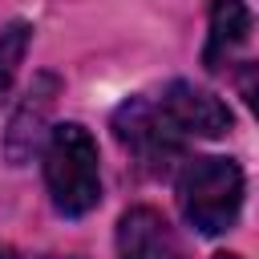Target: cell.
Returning a JSON list of instances; mask_svg holds the SVG:
<instances>
[{
  "label": "cell",
  "instance_id": "cell-7",
  "mask_svg": "<svg viewBox=\"0 0 259 259\" xmlns=\"http://www.w3.org/2000/svg\"><path fill=\"white\" fill-rule=\"evenodd\" d=\"M251 36V12L243 0H214L210 4V32H206V49H202V65L210 73H219Z\"/></svg>",
  "mask_w": 259,
  "mask_h": 259
},
{
  "label": "cell",
  "instance_id": "cell-3",
  "mask_svg": "<svg viewBox=\"0 0 259 259\" xmlns=\"http://www.w3.org/2000/svg\"><path fill=\"white\" fill-rule=\"evenodd\" d=\"M113 134L150 174H162L182 154V142H186L174 134V125L162 117L158 101H150V97H130L113 113Z\"/></svg>",
  "mask_w": 259,
  "mask_h": 259
},
{
  "label": "cell",
  "instance_id": "cell-10",
  "mask_svg": "<svg viewBox=\"0 0 259 259\" xmlns=\"http://www.w3.org/2000/svg\"><path fill=\"white\" fill-rule=\"evenodd\" d=\"M214 259H239V255H214Z\"/></svg>",
  "mask_w": 259,
  "mask_h": 259
},
{
  "label": "cell",
  "instance_id": "cell-6",
  "mask_svg": "<svg viewBox=\"0 0 259 259\" xmlns=\"http://www.w3.org/2000/svg\"><path fill=\"white\" fill-rule=\"evenodd\" d=\"M53 101H57V77L40 73V77L28 85L24 101L16 105V113H12V121H8L4 150H8V162H12V166H24V162L32 158V150H36V142H40V134H45V117L53 113Z\"/></svg>",
  "mask_w": 259,
  "mask_h": 259
},
{
  "label": "cell",
  "instance_id": "cell-4",
  "mask_svg": "<svg viewBox=\"0 0 259 259\" xmlns=\"http://www.w3.org/2000/svg\"><path fill=\"white\" fill-rule=\"evenodd\" d=\"M154 101L178 138H223L231 130V109L214 93H206L190 81H170L162 89V97H154Z\"/></svg>",
  "mask_w": 259,
  "mask_h": 259
},
{
  "label": "cell",
  "instance_id": "cell-1",
  "mask_svg": "<svg viewBox=\"0 0 259 259\" xmlns=\"http://www.w3.org/2000/svg\"><path fill=\"white\" fill-rule=\"evenodd\" d=\"M45 186L61 214L77 219L101 202V170H97V142L85 125L65 121L49 134L45 146Z\"/></svg>",
  "mask_w": 259,
  "mask_h": 259
},
{
  "label": "cell",
  "instance_id": "cell-2",
  "mask_svg": "<svg viewBox=\"0 0 259 259\" xmlns=\"http://www.w3.org/2000/svg\"><path fill=\"white\" fill-rule=\"evenodd\" d=\"M182 219L202 235H223L243 210V170L231 158H190L178 174Z\"/></svg>",
  "mask_w": 259,
  "mask_h": 259
},
{
  "label": "cell",
  "instance_id": "cell-9",
  "mask_svg": "<svg viewBox=\"0 0 259 259\" xmlns=\"http://www.w3.org/2000/svg\"><path fill=\"white\" fill-rule=\"evenodd\" d=\"M0 259H16V255H12V251H8V247H0Z\"/></svg>",
  "mask_w": 259,
  "mask_h": 259
},
{
  "label": "cell",
  "instance_id": "cell-5",
  "mask_svg": "<svg viewBox=\"0 0 259 259\" xmlns=\"http://www.w3.org/2000/svg\"><path fill=\"white\" fill-rule=\"evenodd\" d=\"M117 259H182V243L154 206H130L117 219Z\"/></svg>",
  "mask_w": 259,
  "mask_h": 259
},
{
  "label": "cell",
  "instance_id": "cell-8",
  "mask_svg": "<svg viewBox=\"0 0 259 259\" xmlns=\"http://www.w3.org/2000/svg\"><path fill=\"white\" fill-rule=\"evenodd\" d=\"M28 40H32V24H24V20H12L0 28V101L8 97V89L16 81V69L24 61Z\"/></svg>",
  "mask_w": 259,
  "mask_h": 259
}]
</instances>
